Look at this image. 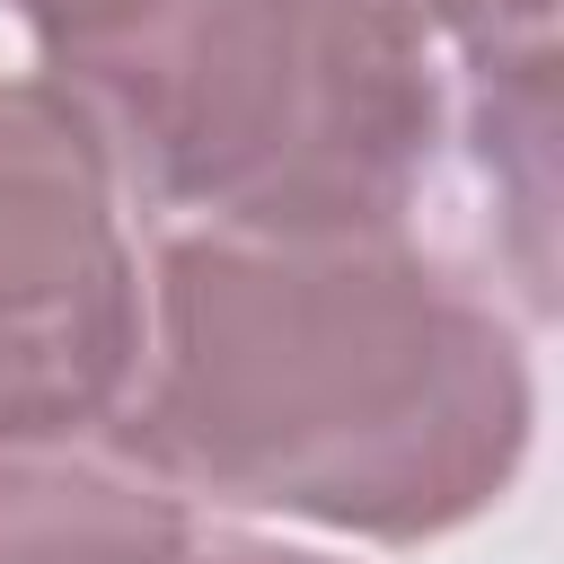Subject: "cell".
<instances>
[{"instance_id":"obj_1","label":"cell","mask_w":564,"mask_h":564,"mask_svg":"<svg viewBox=\"0 0 564 564\" xmlns=\"http://www.w3.org/2000/svg\"><path fill=\"white\" fill-rule=\"evenodd\" d=\"M115 432L220 511L432 546L529 458L538 379L494 282L423 229H167Z\"/></svg>"},{"instance_id":"obj_8","label":"cell","mask_w":564,"mask_h":564,"mask_svg":"<svg viewBox=\"0 0 564 564\" xmlns=\"http://www.w3.org/2000/svg\"><path fill=\"white\" fill-rule=\"evenodd\" d=\"M194 564H335V555H317V546H282V538H247V529H229V538H212V546H194Z\"/></svg>"},{"instance_id":"obj_5","label":"cell","mask_w":564,"mask_h":564,"mask_svg":"<svg viewBox=\"0 0 564 564\" xmlns=\"http://www.w3.org/2000/svg\"><path fill=\"white\" fill-rule=\"evenodd\" d=\"M449 141L485 185L494 282L520 291V317H555V62L449 70Z\"/></svg>"},{"instance_id":"obj_6","label":"cell","mask_w":564,"mask_h":564,"mask_svg":"<svg viewBox=\"0 0 564 564\" xmlns=\"http://www.w3.org/2000/svg\"><path fill=\"white\" fill-rule=\"evenodd\" d=\"M423 26L449 70L555 62V0H423Z\"/></svg>"},{"instance_id":"obj_3","label":"cell","mask_w":564,"mask_h":564,"mask_svg":"<svg viewBox=\"0 0 564 564\" xmlns=\"http://www.w3.org/2000/svg\"><path fill=\"white\" fill-rule=\"evenodd\" d=\"M141 256L88 115L44 79H0V441L106 432L141 379Z\"/></svg>"},{"instance_id":"obj_7","label":"cell","mask_w":564,"mask_h":564,"mask_svg":"<svg viewBox=\"0 0 564 564\" xmlns=\"http://www.w3.org/2000/svg\"><path fill=\"white\" fill-rule=\"evenodd\" d=\"M26 18V35L44 44V62H79V53H106L123 35H141L150 18H167L176 0H9Z\"/></svg>"},{"instance_id":"obj_2","label":"cell","mask_w":564,"mask_h":564,"mask_svg":"<svg viewBox=\"0 0 564 564\" xmlns=\"http://www.w3.org/2000/svg\"><path fill=\"white\" fill-rule=\"evenodd\" d=\"M44 79L141 212L212 229H414L449 150V62L308 0H176Z\"/></svg>"},{"instance_id":"obj_4","label":"cell","mask_w":564,"mask_h":564,"mask_svg":"<svg viewBox=\"0 0 564 564\" xmlns=\"http://www.w3.org/2000/svg\"><path fill=\"white\" fill-rule=\"evenodd\" d=\"M194 502L106 423L0 441V564H194Z\"/></svg>"}]
</instances>
